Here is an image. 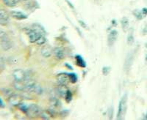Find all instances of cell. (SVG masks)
<instances>
[{
  "instance_id": "20",
  "label": "cell",
  "mask_w": 147,
  "mask_h": 120,
  "mask_svg": "<svg viewBox=\"0 0 147 120\" xmlns=\"http://www.w3.org/2000/svg\"><path fill=\"white\" fill-rule=\"evenodd\" d=\"M2 93L3 95H5V97H10L13 93V92L12 91L11 89H7V88H5V89H2Z\"/></svg>"
},
{
  "instance_id": "11",
  "label": "cell",
  "mask_w": 147,
  "mask_h": 120,
  "mask_svg": "<svg viewBox=\"0 0 147 120\" xmlns=\"http://www.w3.org/2000/svg\"><path fill=\"white\" fill-rule=\"evenodd\" d=\"M67 91H68V89H67L66 86L65 85L59 84L58 87L56 88V92H57V93L58 94V95L60 96V97H65Z\"/></svg>"
},
{
  "instance_id": "16",
  "label": "cell",
  "mask_w": 147,
  "mask_h": 120,
  "mask_svg": "<svg viewBox=\"0 0 147 120\" xmlns=\"http://www.w3.org/2000/svg\"><path fill=\"white\" fill-rule=\"evenodd\" d=\"M132 62V55L131 53H129L128 56L127 57L125 60V63H124V69L127 70H129Z\"/></svg>"
},
{
  "instance_id": "14",
  "label": "cell",
  "mask_w": 147,
  "mask_h": 120,
  "mask_svg": "<svg viewBox=\"0 0 147 120\" xmlns=\"http://www.w3.org/2000/svg\"><path fill=\"white\" fill-rule=\"evenodd\" d=\"M32 29L35 30V32H38L41 35H44L46 34V31L44 30V27H42L41 25L38 24V23H35L32 26Z\"/></svg>"
},
{
  "instance_id": "17",
  "label": "cell",
  "mask_w": 147,
  "mask_h": 120,
  "mask_svg": "<svg viewBox=\"0 0 147 120\" xmlns=\"http://www.w3.org/2000/svg\"><path fill=\"white\" fill-rule=\"evenodd\" d=\"M121 23L122 29L124 30V32H127L129 28V22L127 18H123L121 21Z\"/></svg>"
},
{
  "instance_id": "32",
  "label": "cell",
  "mask_w": 147,
  "mask_h": 120,
  "mask_svg": "<svg viewBox=\"0 0 147 120\" xmlns=\"http://www.w3.org/2000/svg\"><path fill=\"white\" fill-rule=\"evenodd\" d=\"M4 107H5V104H4L2 99L0 98V108H4Z\"/></svg>"
},
{
  "instance_id": "27",
  "label": "cell",
  "mask_w": 147,
  "mask_h": 120,
  "mask_svg": "<svg viewBox=\"0 0 147 120\" xmlns=\"http://www.w3.org/2000/svg\"><path fill=\"white\" fill-rule=\"evenodd\" d=\"M65 100H66V101L68 102V103H69V102H70L71 100V99H72V94H71V92L70 91H69V90H68V91H67L66 95H65Z\"/></svg>"
},
{
  "instance_id": "23",
  "label": "cell",
  "mask_w": 147,
  "mask_h": 120,
  "mask_svg": "<svg viewBox=\"0 0 147 120\" xmlns=\"http://www.w3.org/2000/svg\"><path fill=\"white\" fill-rule=\"evenodd\" d=\"M8 39L10 38H9L7 34L5 32H4V31H2V30H0V41L8 40Z\"/></svg>"
},
{
  "instance_id": "25",
  "label": "cell",
  "mask_w": 147,
  "mask_h": 120,
  "mask_svg": "<svg viewBox=\"0 0 147 120\" xmlns=\"http://www.w3.org/2000/svg\"><path fill=\"white\" fill-rule=\"evenodd\" d=\"M34 92H35V93L37 94V95H41L42 93H43V89H42V87H40V85H38V84H37L35 85V90H34Z\"/></svg>"
},
{
  "instance_id": "28",
  "label": "cell",
  "mask_w": 147,
  "mask_h": 120,
  "mask_svg": "<svg viewBox=\"0 0 147 120\" xmlns=\"http://www.w3.org/2000/svg\"><path fill=\"white\" fill-rule=\"evenodd\" d=\"M134 43V37H133V35L132 33H130L128 37H127V43L129 45H132V43Z\"/></svg>"
},
{
  "instance_id": "7",
  "label": "cell",
  "mask_w": 147,
  "mask_h": 120,
  "mask_svg": "<svg viewBox=\"0 0 147 120\" xmlns=\"http://www.w3.org/2000/svg\"><path fill=\"white\" fill-rule=\"evenodd\" d=\"M53 50L52 47L49 45H45L41 49V54L45 58H49L52 56L53 53Z\"/></svg>"
},
{
  "instance_id": "9",
  "label": "cell",
  "mask_w": 147,
  "mask_h": 120,
  "mask_svg": "<svg viewBox=\"0 0 147 120\" xmlns=\"http://www.w3.org/2000/svg\"><path fill=\"white\" fill-rule=\"evenodd\" d=\"M53 53L55 58L58 60H62L65 58V51L62 48L57 47L53 50Z\"/></svg>"
},
{
  "instance_id": "26",
  "label": "cell",
  "mask_w": 147,
  "mask_h": 120,
  "mask_svg": "<svg viewBox=\"0 0 147 120\" xmlns=\"http://www.w3.org/2000/svg\"><path fill=\"white\" fill-rule=\"evenodd\" d=\"M69 80H70L71 82L72 83H76L77 81V77L76 75V74L74 73H70L69 74Z\"/></svg>"
},
{
  "instance_id": "10",
  "label": "cell",
  "mask_w": 147,
  "mask_h": 120,
  "mask_svg": "<svg viewBox=\"0 0 147 120\" xmlns=\"http://www.w3.org/2000/svg\"><path fill=\"white\" fill-rule=\"evenodd\" d=\"M10 15L16 20H24V19H27V16L25 14L19 11H12L10 13Z\"/></svg>"
},
{
  "instance_id": "5",
  "label": "cell",
  "mask_w": 147,
  "mask_h": 120,
  "mask_svg": "<svg viewBox=\"0 0 147 120\" xmlns=\"http://www.w3.org/2000/svg\"><path fill=\"white\" fill-rule=\"evenodd\" d=\"M8 102L12 105H20L22 102V97L17 94H13L10 97H8Z\"/></svg>"
},
{
  "instance_id": "2",
  "label": "cell",
  "mask_w": 147,
  "mask_h": 120,
  "mask_svg": "<svg viewBox=\"0 0 147 120\" xmlns=\"http://www.w3.org/2000/svg\"><path fill=\"white\" fill-rule=\"evenodd\" d=\"M127 95H125L119 102V111H118L117 115L118 119H124V114L126 113V109H127Z\"/></svg>"
},
{
  "instance_id": "21",
  "label": "cell",
  "mask_w": 147,
  "mask_h": 120,
  "mask_svg": "<svg viewBox=\"0 0 147 120\" xmlns=\"http://www.w3.org/2000/svg\"><path fill=\"white\" fill-rule=\"evenodd\" d=\"M46 42H47V39L44 37V35H41V36L37 40V41L35 42V43H37V45H44V44L46 43Z\"/></svg>"
},
{
  "instance_id": "30",
  "label": "cell",
  "mask_w": 147,
  "mask_h": 120,
  "mask_svg": "<svg viewBox=\"0 0 147 120\" xmlns=\"http://www.w3.org/2000/svg\"><path fill=\"white\" fill-rule=\"evenodd\" d=\"M80 23L81 24V26H82V27H83V28H85V29H88V26L86 25V24H85V23H84L83 21H80Z\"/></svg>"
},
{
  "instance_id": "8",
  "label": "cell",
  "mask_w": 147,
  "mask_h": 120,
  "mask_svg": "<svg viewBox=\"0 0 147 120\" xmlns=\"http://www.w3.org/2000/svg\"><path fill=\"white\" fill-rule=\"evenodd\" d=\"M118 37V32L116 30H112L110 32L108 35V38H107V43L110 46H112L114 45Z\"/></svg>"
},
{
  "instance_id": "36",
  "label": "cell",
  "mask_w": 147,
  "mask_h": 120,
  "mask_svg": "<svg viewBox=\"0 0 147 120\" xmlns=\"http://www.w3.org/2000/svg\"><path fill=\"white\" fill-rule=\"evenodd\" d=\"M146 48H147V43H146Z\"/></svg>"
},
{
  "instance_id": "35",
  "label": "cell",
  "mask_w": 147,
  "mask_h": 120,
  "mask_svg": "<svg viewBox=\"0 0 147 120\" xmlns=\"http://www.w3.org/2000/svg\"><path fill=\"white\" fill-rule=\"evenodd\" d=\"M146 119H147V114H146Z\"/></svg>"
},
{
  "instance_id": "34",
  "label": "cell",
  "mask_w": 147,
  "mask_h": 120,
  "mask_svg": "<svg viewBox=\"0 0 147 120\" xmlns=\"http://www.w3.org/2000/svg\"><path fill=\"white\" fill-rule=\"evenodd\" d=\"M143 32H144V34H146L147 33V24H146V27H144V31H143Z\"/></svg>"
},
{
  "instance_id": "13",
  "label": "cell",
  "mask_w": 147,
  "mask_h": 120,
  "mask_svg": "<svg viewBox=\"0 0 147 120\" xmlns=\"http://www.w3.org/2000/svg\"><path fill=\"white\" fill-rule=\"evenodd\" d=\"M1 46H2L3 50L8 51L11 49L13 45H12V43L11 41H10V39H8V40H5L1 41Z\"/></svg>"
},
{
  "instance_id": "18",
  "label": "cell",
  "mask_w": 147,
  "mask_h": 120,
  "mask_svg": "<svg viewBox=\"0 0 147 120\" xmlns=\"http://www.w3.org/2000/svg\"><path fill=\"white\" fill-rule=\"evenodd\" d=\"M9 13H7V10L5 9L0 8V20H6L8 21L9 19Z\"/></svg>"
},
{
  "instance_id": "15",
  "label": "cell",
  "mask_w": 147,
  "mask_h": 120,
  "mask_svg": "<svg viewBox=\"0 0 147 120\" xmlns=\"http://www.w3.org/2000/svg\"><path fill=\"white\" fill-rule=\"evenodd\" d=\"M14 88L18 91H24L25 88V82L24 81H15L13 83Z\"/></svg>"
},
{
  "instance_id": "22",
  "label": "cell",
  "mask_w": 147,
  "mask_h": 120,
  "mask_svg": "<svg viewBox=\"0 0 147 120\" xmlns=\"http://www.w3.org/2000/svg\"><path fill=\"white\" fill-rule=\"evenodd\" d=\"M133 14L135 15V16H136L138 19H140H140H144V17H145L144 14H143L142 11H140V10H135V11L133 12Z\"/></svg>"
},
{
  "instance_id": "24",
  "label": "cell",
  "mask_w": 147,
  "mask_h": 120,
  "mask_svg": "<svg viewBox=\"0 0 147 120\" xmlns=\"http://www.w3.org/2000/svg\"><path fill=\"white\" fill-rule=\"evenodd\" d=\"M76 59H77V65H80V66L82 67H85V62H84V60L82 59V58L80 57V56H77V57H76Z\"/></svg>"
},
{
  "instance_id": "4",
  "label": "cell",
  "mask_w": 147,
  "mask_h": 120,
  "mask_svg": "<svg viewBox=\"0 0 147 120\" xmlns=\"http://www.w3.org/2000/svg\"><path fill=\"white\" fill-rule=\"evenodd\" d=\"M57 80L58 81L59 84L65 86L68 85L69 81H70L69 74H66L65 73H62L58 74L57 75Z\"/></svg>"
},
{
  "instance_id": "3",
  "label": "cell",
  "mask_w": 147,
  "mask_h": 120,
  "mask_svg": "<svg viewBox=\"0 0 147 120\" xmlns=\"http://www.w3.org/2000/svg\"><path fill=\"white\" fill-rule=\"evenodd\" d=\"M26 75H27L26 73L22 69H17L13 73L14 81H25Z\"/></svg>"
},
{
  "instance_id": "1",
  "label": "cell",
  "mask_w": 147,
  "mask_h": 120,
  "mask_svg": "<svg viewBox=\"0 0 147 120\" xmlns=\"http://www.w3.org/2000/svg\"><path fill=\"white\" fill-rule=\"evenodd\" d=\"M41 109L37 104L32 103L27 107L26 114L27 117L30 118H35V117L40 116Z\"/></svg>"
},
{
  "instance_id": "29",
  "label": "cell",
  "mask_w": 147,
  "mask_h": 120,
  "mask_svg": "<svg viewBox=\"0 0 147 120\" xmlns=\"http://www.w3.org/2000/svg\"><path fill=\"white\" fill-rule=\"evenodd\" d=\"M110 72V67H104L102 69V73L104 75H107Z\"/></svg>"
},
{
  "instance_id": "19",
  "label": "cell",
  "mask_w": 147,
  "mask_h": 120,
  "mask_svg": "<svg viewBox=\"0 0 147 120\" xmlns=\"http://www.w3.org/2000/svg\"><path fill=\"white\" fill-rule=\"evenodd\" d=\"M18 0H2L5 5H6L7 7H14Z\"/></svg>"
},
{
  "instance_id": "12",
  "label": "cell",
  "mask_w": 147,
  "mask_h": 120,
  "mask_svg": "<svg viewBox=\"0 0 147 120\" xmlns=\"http://www.w3.org/2000/svg\"><path fill=\"white\" fill-rule=\"evenodd\" d=\"M50 105L51 109H53V110L56 111L57 109L60 108L61 106V103L60 102V100L57 98H52L50 100Z\"/></svg>"
},
{
  "instance_id": "6",
  "label": "cell",
  "mask_w": 147,
  "mask_h": 120,
  "mask_svg": "<svg viewBox=\"0 0 147 120\" xmlns=\"http://www.w3.org/2000/svg\"><path fill=\"white\" fill-rule=\"evenodd\" d=\"M27 35H28L29 40H30V43H35L37 41V40L39 38V37L41 36L40 34H39L38 32H35V30L33 29H29L27 32Z\"/></svg>"
},
{
  "instance_id": "33",
  "label": "cell",
  "mask_w": 147,
  "mask_h": 120,
  "mask_svg": "<svg viewBox=\"0 0 147 120\" xmlns=\"http://www.w3.org/2000/svg\"><path fill=\"white\" fill-rule=\"evenodd\" d=\"M109 111H110V119H112V115H113L112 108H110V109L109 110Z\"/></svg>"
},
{
  "instance_id": "31",
  "label": "cell",
  "mask_w": 147,
  "mask_h": 120,
  "mask_svg": "<svg viewBox=\"0 0 147 120\" xmlns=\"http://www.w3.org/2000/svg\"><path fill=\"white\" fill-rule=\"evenodd\" d=\"M141 11H142V13H143V14L144 15V16L146 17V15H147V8H144L142 10H141Z\"/></svg>"
}]
</instances>
